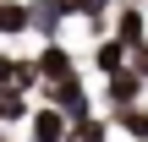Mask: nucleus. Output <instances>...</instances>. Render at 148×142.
Returning a JSON list of instances; mask_svg holds the SVG:
<instances>
[{
    "mask_svg": "<svg viewBox=\"0 0 148 142\" xmlns=\"http://www.w3.org/2000/svg\"><path fill=\"white\" fill-rule=\"evenodd\" d=\"M27 5H33V33H38L44 44H55L60 22L71 16V11H66V0H27Z\"/></svg>",
    "mask_w": 148,
    "mask_h": 142,
    "instance_id": "39448f33",
    "label": "nucleus"
},
{
    "mask_svg": "<svg viewBox=\"0 0 148 142\" xmlns=\"http://www.w3.org/2000/svg\"><path fill=\"white\" fill-rule=\"evenodd\" d=\"M66 142H110V126L104 120H88V126H71Z\"/></svg>",
    "mask_w": 148,
    "mask_h": 142,
    "instance_id": "f8f14e48",
    "label": "nucleus"
},
{
    "mask_svg": "<svg viewBox=\"0 0 148 142\" xmlns=\"http://www.w3.org/2000/svg\"><path fill=\"white\" fill-rule=\"evenodd\" d=\"M143 71H137V66H126V71H121V77H110V82H104V104H110V109H126V104H143Z\"/></svg>",
    "mask_w": 148,
    "mask_h": 142,
    "instance_id": "7ed1b4c3",
    "label": "nucleus"
},
{
    "mask_svg": "<svg viewBox=\"0 0 148 142\" xmlns=\"http://www.w3.org/2000/svg\"><path fill=\"white\" fill-rule=\"evenodd\" d=\"M126 66H132V49H126V44H121L115 33H110V38H99V49H93V71H99V77L110 82V77H121Z\"/></svg>",
    "mask_w": 148,
    "mask_h": 142,
    "instance_id": "20e7f679",
    "label": "nucleus"
},
{
    "mask_svg": "<svg viewBox=\"0 0 148 142\" xmlns=\"http://www.w3.org/2000/svg\"><path fill=\"white\" fill-rule=\"evenodd\" d=\"M115 126H121L132 142H148V104H126V109H115Z\"/></svg>",
    "mask_w": 148,
    "mask_h": 142,
    "instance_id": "9d476101",
    "label": "nucleus"
},
{
    "mask_svg": "<svg viewBox=\"0 0 148 142\" xmlns=\"http://www.w3.org/2000/svg\"><path fill=\"white\" fill-rule=\"evenodd\" d=\"M33 60H38V77H44V82H71V77H77V60H71V49H66L60 38L44 44Z\"/></svg>",
    "mask_w": 148,
    "mask_h": 142,
    "instance_id": "f03ea898",
    "label": "nucleus"
},
{
    "mask_svg": "<svg viewBox=\"0 0 148 142\" xmlns=\"http://www.w3.org/2000/svg\"><path fill=\"white\" fill-rule=\"evenodd\" d=\"M115 38H121L126 49H143V44H148V16H143V5H121V11H115Z\"/></svg>",
    "mask_w": 148,
    "mask_h": 142,
    "instance_id": "423d86ee",
    "label": "nucleus"
},
{
    "mask_svg": "<svg viewBox=\"0 0 148 142\" xmlns=\"http://www.w3.org/2000/svg\"><path fill=\"white\" fill-rule=\"evenodd\" d=\"M33 109H38V104H27V93H16V88H0V131H5L11 120H33Z\"/></svg>",
    "mask_w": 148,
    "mask_h": 142,
    "instance_id": "1a4fd4ad",
    "label": "nucleus"
},
{
    "mask_svg": "<svg viewBox=\"0 0 148 142\" xmlns=\"http://www.w3.org/2000/svg\"><path fill=\"white\" fill-rule=\"evenodd\" d=\"M38 99H44V104H55V109H60L71 126H88V120H99L82 77H71V82H44V88H38Z\"/></svg>",
    "mask_w": 148,
    "mask_h": 142,
    "instance_id": "f257e3e1",
    "label": "nucleus"
},
{
    "mask_svg": "<svg viewBox=\"0 0 148 142\" xmlns=\"http://www.w3.org/2000/svg\"><path fill=\"white\" fill-rule=\"evenodd\" d=\"M11 77H16V55H0V88H11Z\"/></svg>",
    "mask_w": 148,
    "mask_h": 142,
    "instance_id": "ddd939ff",
    "label": "nucleus"
},
{
    "mask_svg": "<svg viewBox=\"0 0 148 142\" xmlns=\"http://www.w3.org/2000/svg\"><path fill=\"white\" fill-rule=\"evenodd\" d=\"M27 126H33V142H66V131H71V120H66L55 104H38Z\"/></svg>",
    "mask_w": 148,
    "mask_h": 142,
    "instance_id": "0eeeda50",
    "label": "nucleus"
},
{
    "mask_svg": "<svg viewBox=\"0 0 148 142\" xmlns=\"http://www.w3.org/2000/svg\"><path fill=\"white\" fill-rule=\"evenodd\" d=\"M0 5H5V0H0Z\"/></svg>",
    "mask_w": 148,
    "mask_h": 142,
    "instance_id": "2eb2a0df",
    "label": "nucleus"
},
{
    "mask_svg": "<svg viewBox=\"0 0 148 142\" xmlns=\"http://www.w3.org/2000/svg\"><path fill=\"white\" fill-rule=\"evenodd\" d=\"M132 66L143 71V82H148V44H143V49H132Z\"/></svg>",
    "mask_w": 148,
    "mask_h": 142,
    "instance_id": "4468645a",
    "label": "nucleus"
},
{
    "mask_svg": "<svg viewBox=\"0 0 148 142\" xmlns=\"http://www.w3.org/2000/svg\"><path fill=\"white\" fill-rule=\"evenodd\" d=\"M16 33H33V5L5 0L0 5V38H16Z\"/></svg>",
    "mask_w": 148,
    "mask_h": 142,
    "instance_id": "6e6552de",
    "label": "nucleus"
},
{
    "mask_svg": "<svg viewBox=\"0 0 148 142\" xmlns=\"http://www.w3.org/2000/svg\"><path fill=\"white\" fill-rule=\"evenodd\" d=\"M110 5H115V0H66V11H71V16H82V22L110 16Z\"/></svg>",
    "mask_w": 148,
    "mask_h": 142,
    "instance_id": "9b49d317",
    "label": "nucleus"
}]
</instances>
